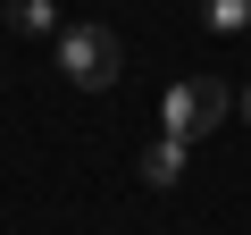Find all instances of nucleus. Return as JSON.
Segmentation results:
<instances>
[{"mask_svg":"<svg viewBox=\"0 0 251 235\" xmlns=\"http://www.w3.org/2000/svg\"><path fill=\"white\" fill-rule=\"evenodd\" d=\"M226 118H234V92H226L218 76H184V84H168V101H159V135L201 143L209 126H226Z\"/></svg>","mask_w":251,"mask_h":235,"instance_id":"obj_1","label":"nucleus"},{"mask_svg":"<svg viewBox=\"0 0 251 235\" xmlns=\"http://www.w3.org/2000/svg\"><path fill=\"white\" fill-rule=\"evenodd\" d=\"M59 76L84 92H109L117 84V34L109 26H59Z\"/></svg>","mask_w":251,"mask_h":235,"instance_id":"obj_2","label":"nucleus"},{"mask_svg":"<svg viewBox=\"0 0 251 235\" xmlns=\"http://www.w3.org/2000/svg\"><path fill=\"white\" fill-rule=\"evenodd\" d=\"M184 151H193V143H176V135H159V143H151V151L134 160V168H143V185H151V193H168V185L184 176Z\"/></svg>","mask_w":251,"mask_h":235,"instance_id":"obj_3","label":"nucleus"},{"mask_svg":"<svg viewBox=\"0 0 251 235\" xmlns=\"http://www.w3.org/2000/svg\"><path fill=\"white\" fill-rule=\"evenodd\" d=\"M201 26L209 34H251V0H201Z\"/></svg>","mask_w":251,"mask_h":235,"instance_id":"obj_4","label":"nucleus"},{"mask_svg":"<svg viewBox=\"0 0 251 235\" xmlns=\"http://www.w3.org/2000/svg\"><path fill=\"white\" fill-rule=\"evenodd\" d=\"M9 26H17V34H50V42H59V9H50V0H9Z\"/></svg>","mask_w":251,"mask_h":235,"instance_id":"obj_5","label":"nucleus"},{"mask_svg":"<svg viewBox=\"0 0 251 235\" xmlns=\"http://www.w3.org/2000/svg\"><path fill=\"white\" fill-rule=\"evenodd\" d=\"M234 118H243V126H251V84H243V92H234Z\"/></svg>","mask_w":251,"mask_h":235,"instance_id":"obj_6","label":"nucleus"}]
</instances>
